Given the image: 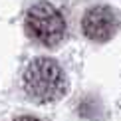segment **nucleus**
I'll use <instances>...</instances> for the list:
<instances>
[{
  "label": "nucleus",
  "instance_id": "f257e3e1",
  "mask_svg": "<svg viewBox=\"0 0 121 121\" xmlns=\"http://www.w3.org/2000/svg\"><path fill=\"white\" fill-rule=\"evenodd\" d=\"M24 89L40 103L56 101L68 89V82L62 68L48 58H38L24 72Z\"/></svg>",
  "mask_w": 121,
  "mask_h": 121
},
{
  "label": "nucleus",
  "instance_id": "f03ea898",
  "mask_svg": "<svg viewBox=\"0 0 121 121\" xmlns=\"http://www.w3.org/2000/svg\"><path fill=\"white\" fill-rule=\"evenodd\" d=\"M26 32L44 46H54L65 34L64 16L52 4H34L26 14Z\"/></svg>",
  "mask_w": 121,
  "mask_h": 121
},
{
  "label": "nucleus",
  "instance_id": "7ed1b4c3",
  "mask_svg": "<svg viewBox=\"0 0 121 121\" xmlns=\"http://www.w3.org/2000/svg\"><path fill=\"white\" fill-rule=\"evenodd\" d=\"M82 28H83V34L89 40L105 42L117 32L119 20H117V14L113 12V8L93 6L85 12V16L82 20Z\"/></svg>",
  "mask_w": 121,
  "mask_h": 121
},
{
  "label": "nucleus",
  "instance_id": "20e7f679",
  "mask_svg": "<svg viewBox=\"0 0 121 121\" xmlns=\"http://www.w3.org/2000/svg\"><path fill=\"white\" fill-rule=\"evenodd\" d=\"M16 121H38V119H34V117H20V119H16Z\"/></svg>",
  "mask_w": 121,
  "mask_h": 121
}]
</instances>
